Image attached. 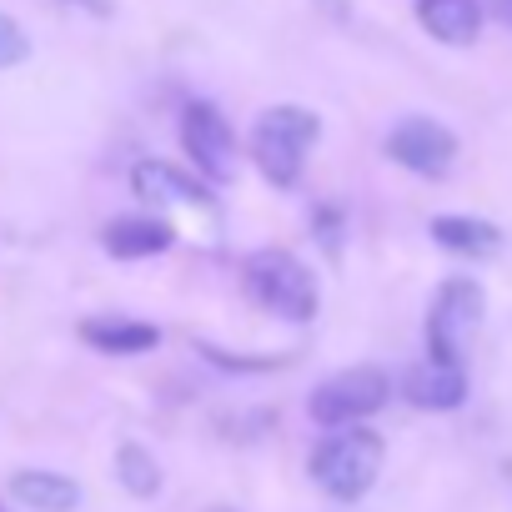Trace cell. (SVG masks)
Instances as JSON below:
<instances>
[{"instance_id":"8","label":"cell","mask_w":512,"mask_h":512,"mask_svg":"<svg viewBox=\"0 0 512 512\" xmlns=\"http://www.w3.org/2000/svg\"><path fill=\"white\" fill-rule=\"evenodd\" d=\"M171 241H176V226L166 216H116L101 226V246L116 262H146V256L171 251Z\"/></svg>"},{"instance_id":"4","label":"cell","mask_w":512,"mask_h":512,"mask_svg":"<svg viewBox=\"0 0 512 512\" xmlns=\"http://www.w3.org/2000/svg\"><path fill=\"white\" fill-rule=\"evenodd\" d=\"M482 312H487V297L472 277L442 282L437 297H432V312H427V357L432 362H462L467 342L482 327Z\"/></svg>"},{"instance_id":"6","label":"cell","mask_w":512,"mask_h":512,"mask_svg":"<svg viewBox=\"0 0 512 512\" xmlns=\"http://www.w3.org/2000/svg\"><path fill=\"white\" fill-rule=\"evenodd\" d=\"M387 156L412 171V176H427V181H442L452 166H457V136L432 121V116H407L387 131Z\"/></svg>"},{"instance_id":"3","label":"cell","mask_w":512,"mask_h":512,"mask_svg":"<svg viewBox=\"0 0 512 512\" xmlns=\"http://www.w3.org/2000/svg\"><path fill=\"white\" fill-rule=\"evenodd\" d=\"M317 136H322L317 111H307V106H272V111L256 116V126H251V161H256V171H262L272 186L292 191L302 181V166H307V151L317 146Z\"/></svg>"},{"instance_id":"5","label":"cell","mask_w":512,"mask_h":512,"mask_svg":"<svg viewBox=\"0 0 512 512\" xmlns=\"http://www.w3.org/2000/svg\"><path fill=\"white\" fill-rule=\"evenodd\" d=\"M387 397H392V377L382 367H347V372H332L327 382H317V392L307 397V412L322 427H347V422L382 412Z\"/></svg>"},{"instance_id":"7","label":"cell","mask_w":512,"mask_h":512,"mask_svg":"<svg viewBox=\"0 0 512 512\" xmlns=\"http://www.w3.org/2000/svg\"><path fill=\"white\" fill-rule=\"evenodd\" d=\"M181 146H186L191 166L206 181H216V186L231 181V171H236V131L211 101H191L181 111Z\"/></svg>"},{"instance_id":"11","label":"cell","mask_w":512,"mask_h":512,"mask_svg":"<svg viewBox=\"0 0 512 512\" xmlns=\"http://www.w3.org/2000/svg\"><path fill=\"white\" fill-rule=\"evenodd\" d=\"M81 342L106 352V357H141L161 342V332L151 322H136V317H86L81 322Z\"/></svg>"},{"instance_id":"15","label":"cell","mask_w":512,"mask_h":512,"mask_svg":"<svg viewBox=\"0 0 512 512\" xmlns=\"http://www.w3.org/2000/svg\"><path fill=\"white\" fill-rule=\"evenodd\" d=\"M116 477H121V487L131 497H156L161 492V467H156V457L141 442H121L116 447Z\"/></svg>"},{"instance_id":"14","label":"cell","mask_w":512,"mask_h":512,"mask_svg":"<svg viewBox=\"0 0 512 512\" xmlns=\"http://www.w3.org/2000/svg\"><path fill=\"white\" fill-rule=\"evenodd\" d=\"M11 497L36 507V512H71L81 502V487L71 477H61V472H31L26 467V472L11 477Z\"/></svg>"},{"instance_id":"17","label":"cell","mask_w":512,"mask_h":512,"mask_svg":"<svg viewBox=\"0 0 512 512\" xmlns=\"http://www.w3.org/2000/svg\"><path fill=\"white\" fill-rule=\"evenodd\" d=\"M26 56H31V36H26V26H21L16 16L0 11V71L21 66Z\"/></svg>"},{"instance_id":"16","label":"cell","mask_w":512,"mask_h":512,"mask_svg":"<svg viewBox=\"0 0 512 512\" xmlns=\"http://www.w3.org/2000/svg\"><path fill=\"white\" fill-rule=\"evenodd\" d=\"M196 352H201L206 362L226 367V372H277V367H287V357H236V352H221V347H211V342H196Z\"/></svg>"},{"instance_id":"2","label":"cell","mask_w":512,"mask_h":512,"mask_svg":"<svg viewBox=\"0 0 512 512\" xmlns=\"http://www.w3.org/2000/svg\"><path fill=\"white\" fill-rule=\"evenodd\" d=\"M382 457H387V447L372 427H362V422L332 427V437H322L317 452H312V482L337 502H357V497L372 492Z\"/></svg>"},{"instance_id":"1","label":"cell","mask_w":512,"mask_h":512,"mask_svg":"<svg viewBox=\"0 0 512 512\" xmlns=\"http://www.w3.org/2000/svg\"><path fill=\"white\" fill-rule=\"evenodd\" d=\"M241 287H246V297L256 307L282 317V322H312L317 307H322V292H317L312 267L302 262L297 251H287V246L251 251L246 262H241Z\"/></svg>"},{"instance_id":"18","label":"cell","mask_w":512,"mask_h":512,"mask_svg":"<svg viewBox=\"0 0 512 512\" xmlns=\"http://www.w3.org/2000/svg\"><path fill=\"white\" fill-rule=\"evenodd\" d=\"M487 11H492V16H497V21L512 31V0H487Z\"/></svg>"},{"instance_id":"10","label":"cell","mask_w":512,"mask_h":512,"mask_svg":"<svg viewBox=\"0 0 512 512\" xmlns=\"http://www.w3.org/2000/svg\"><path fill=\"white\" fill-rule=\"evenodd\" d=\"M402 392L422 412H452V407L467 402V372H462V362H432L427 357L402 377Z\"/></svg>"},{"instance_id":"12","label":"cell","mask_w":512,"mask_h":512,"mask_svg":"<svg viewBox=\"0 0 512 512\" xmlns=\"http://www.w3.org/2000/svg\"><path fill=\"white\" fill-rule=\"evenodd\" d=\"M432 241L452 256H467V262H487V256L502 251V231L482 216H432Z\"/></svg>"},{"instance_id":"13","label":"cell","mask_w":512,"mask_h":512,"mask_svg":"<svg viewBox=\"0 0 512 512\" xmlns=\"http://www.w3.org/2000/svg\"><path fill=\"white\" fill-rule=\"evenodd\" d=\"M482 0H417V21L442 46H472L482 31Z\"/></svg>"},{"instance_id":"9","label":"cell","mask_w":512,"mask_h":512,"mask_svg":"<svg viewBox=\"0 0 512 512\" xmlns=\"http://www.w3.org/2000/svg\"><path fill=\"white\" fill-rule=\"evenodd\" d=\"M131 191L141 201H151V206H211V191L196 176H186L181 166L156 161V156L131 166Z\"/></svg>"},{"instance_id":"19","label":"cell","mask_w":512,"mask_h":512,"mask_svg":"<svg viewBox=\"0 0 512 512\" xmlns=\"http://www.w3.org/2000/svg\"><path fill=\"white\" fill-rule=\"evenodd\" d=\"M0 512H6V507H0Z\"/></svg>"}]
</instances>
